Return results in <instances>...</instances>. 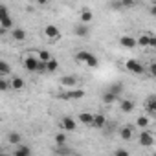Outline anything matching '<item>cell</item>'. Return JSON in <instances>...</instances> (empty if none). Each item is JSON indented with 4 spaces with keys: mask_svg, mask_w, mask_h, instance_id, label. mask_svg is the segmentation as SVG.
I'll return each instance as SVG.
<instances>
[{
    "mask_svg": "<svg viewBox=\"0 0 156 156\" xmlns=\"http://www.w3.org/2000/svg\"><path fill=\"white\" fill-rule=\"evenodd\" d=\"M119 44H121L123 48H127V50H132V48H136V39L130 37V35H123V37L119 39Z\"/></svg>",
    "mask_w": 156,
    "mask_h": 156,
    "instance_id": "cell-12",
    "label": "cell"
},
{
    "mask_svg": "<svg viewBox=\"0 0 156 156\" xmlns=\"http://www.w3.org/2000/svg\"><path fill=\"white\" fill-rule=\"evenodd\" d=\"M151 156H156V154H151Z\"/></svg>",
    "mask_w": 156,
    "mask_h": 156,
    "instance_id": "cell-35",
    "label": "cell"
},
{
    "mask_svg": "<svg viewBox=\"0 0 156 156\" xmlns=\"http://www.w3.org/2000/svg\"><path fill=\"white\" fill-rule=\"evenodd\" d=\"M147 110H149V116H154L156 114V98L154 96H151L147 99Z\"/></svg>",
    "mask_w": 156,
    "mask_h": 156,
    "instance_id": "cell-21",
    "label": "cell"
},
{
    "mask_svg": "<svg viewBox=\"0 0 156 156\" xmlns=\"http://www.w3.org/2000/svg\"><path fill=\"white\" fill-rule=\"evenodd\" d=\"M57 98L59 99H83L85 98V90L83 88H70V90L59 94Z\"/></svg>",
    "mask_w": 156,
    "mask_h": 156,
    "instance_id": "cell-3",
    "label": "cell"
},
{
    "mask_svg": "<svg viewBox=\"0 0 156 156\" xmlns=\"http://www.w3.org/2000/svg\"><path fill=\"white\" fill-rule=\"evenodd\" d=\"M6 90H9V81L0 77V92H6Z\"/></svg>",
    "mask_w": 156,
    "mask_h": 156,
    "instance_id": "cell-30",
    "label": "cell"
},
{
    "mask_svg": "<svg viewBox=\"0 0 156 156\" xmlns=\"http://www.w3.org/2000/svg\"><path fill=\"white\" fill-rule=\"evenodd\" d=\"M9 88H13V90L20 92V90H24V88H26V83H24L22 77L15 75V77H11V79H9Z\"/></svg>",
    "mask_w": 156,
    "mask_h": 156,
    "instance_id": "cell-9",
    "label": "cell"
},
{
    "mask_svg": "<svg viewBox=\"0 0 156 156\" xmlns=\"http://www.w3.org/2000/svg\"><path fill=\"white\" fill-rule=\"evenodd\" d=\"M61 87L70 90V88H75L77 87V77L75 75H62L61 77Z\"/></svg>",
    "mask_w": 156,
    "mask_h": 156,
    "instance_id": "cell-7",
    "label": "cell"
},
{
    "mask_svg": "<svg viewBox=\"0 0 156 156\" xmlns=\"http://www.w3.org/2000/svg\"><path fill=\"white\" fill-rule=\"evenodd\" d=\"M50 59H51V53H50L48 50H39V53H37V61H39V62L46 64Z\"/></svg>",
    "mask_w": 156,
    "mask_h": 156,
    "instance_id": "cell-19",
    "label": "cell"
},
{
    "mask_svg": "<svg viewBox=\"0 0 156 156\" xmlns=\"http://www.w3.org/2000/svg\"><path fill=\"white\" fill-rule=\"evenodd\" d=\"M11 37H13L17 42H22V41H26V30H22V28H13V30H11Z\"/></svg>",
    "mask_w": 156,
    "mask_h": 156,
    "instance_id": "cell-13",
    "label": "cell"
},
{
    "mask_svg": "<svg viewBox=\"0 0 156 156\" xmlns=\"http://www.w3.org/2000/svg\"><path fill=\"white\" fill-rule=\"evenodd\" d=\"M116 99H118V96H114V94L108 92V90L103 94V103H105V105H112V103H116Z\"/></svg>",
    "mask_w": 156,
    "mask_h": 156,
    "instance_id": "cell-25",
    "label": "cell"
},
{
    "mask_svg": "<svg viewBox=\"0 0 156 156\" xmlns=\"http://www.w3.org/2000/svg\"><path fill=\"white\" fill-rule=\"evenodd\" d=\"M121 90H123V85H121V83H114V85H110V88H108V92H112L114 96H119Z\"/></svg>",
    "mask_w": 156,
    "mask_h": 156,
    "instance_id": "cell-29",
    "label": "cell"
},
{
    "mask_svg": "<svg viewBox=\"0 0 156 156\" xmlns=\"http://www.w3.org/2000/svg\"><path fill=\"white\" fill-rule=\"evenodd\" d=\"M149 123H151V119L147 118V116H140L138 119H136V125L141 129V130H145V129H149Z\"/></svg>",
    "mask_w": 156,
    "mask_h": 156,
    "instance_id": "cell-23",
    "label": "cell"
},
{
    "mask_svg": "<svg viewBox=\"0 0 156 156\" xmlns=\"http://www.w3.org/2000/svg\"><path fill=\"white\" fill-rule=\"evenodd\" d=\"M0 151H2V147H0Z\"/></svg>",
    "mask_w": 156,
    "mask_h": 156,
    "instance_id": "cell-36",
    "label": "cell"
},
{
    "mask_svg": "<svg viewBox=\"0 0 156 156\" xmlns=\"http://www.w3.org/2000/svg\"><path fill=\"white\" fill-rule=\"evenodd\" d=\"M105 123H107V118H105V114H101V112H99V114H94V118H92V123H90V125H92L94 129H103V127H105Z\"/></svg>",
    "mask_w": 156,
    "mask_h": 156,
    "instance_id": "cell-11",
    "label": "cell"
},
{
    "mask_svg": "<svg viewBox=\"0 0 156 156\" xmlns=\"http://www.w3.org/2000/svg\"><path fill=\"white\" fill-rule=\"evenodd\" d=\"M88 31H90V28H88L87 24H77V26L73 28V33H75L77 37H87Z\"/></svg>",
    "mask_w": 156,
    "mask_h": 156,
    "instance_id": "cell-14",
    "label": "cell"
},
{
    "mask_svg": "<svg viewBox=\"0 0 156 156\" xmlns=\"http://www.w3.org/2000/svg\"><path fill=\"white\" fill-rule=\"evenodd\" d=\"M44 35H46L48 39H51V41H57L59 35H61V31H59V28H57L55 24H48V26L44 28Z\"/></svg>",
    "mask_w": 156,
    "mask_h": 156,
    "instance_id": "cell-10",
    "label": "cell"
},
{
    "mask_svg": "<svg viewBox=\"0 0 156 156\" xmlns=\"http://www.w3.org/2000/svg\"><path fill=\"white\" fill-rule=\"evenodd\" d=\"M149 73H151V75H156V64H154V62L149 66Z\"/></svg>",
    "mask_w": 156,
    "mask_h": 156,
    "instance_id": "cell-33",
    "label": "cell"
},
{
    "mask_svg": "<svg viewBox=\"0 0 156 156\" xmlns=\"http://www.w3.org/2000/svg\"><path fill=\"white\" fill-rule=\"evenodd\" d=\"M125 66H127V70L129 72H132L134 75H141V73H145L147 70H145V66L141 64V62H138L136 59H129L127 62H125Z\"/></svg>",
    "mask_w": 156,
    "mask_h": 156,
    "instance_id": "cell-4",
    "label": "cell"
},
{
    "mask_svg": "<svg viewBox=\"0 0 156 156\" xmlns=\"http://www.w3.org/2000/svg\"><path fill=\"white\" fill-rule=\"evenodd\" d=\"M75 59L79 61V62H85L88 68H98V66H99V61H98V57H96L94 53L87 51V50L77 51V53H75Z\"/></svg>",
    "mask_w": 156,
    "mask_h": 156,
    "instance_id": "cell-1",
    "label": "cell"
},
{
    "mask_svg": "<svg viewBox=\"0 0 156 156\" xmlns=\"http://www.w3.org/2000/svg\"><path fill=\"white\" fill-rule=\"evenodd\" d=\"M92 19H94V15H92L90 9H83V11H81V24H87V22H90Z\"/></svg>",
    "mask_w": 156,
    "mask_h": 156,
    "instance_id": "cell-26",
    "label": "cell"
},
{
    "mask_svg": "<svg viewBox=\"0 0 156 156\" xmlns=\"http://www.w3.org/2000/svg\"><path fill=\"white\" fill-rule=\"evenodd\" d=\"M0 156H8V154H6V152H2V151H0Z\"/></svg>",
    "mask_w": 156,
    "mask_h": 156,
    "instance_id": "cell-34",
    "label": "cell"
},
{
    "mask_svg": "<svg viewBox=\"0 0 156 156\" xmlns=\"http://www.w3.org/2000/svg\"><path fill=\"white\" fill-rule=\"evenodd\" d=\"M132 132H134L132 127H123L119 136H121V140H130V138H132Z\"/></svg>",
    "mask_w": 156,
    "mask_h": 156,
    "instance_id": "cell-28",
    "label": "cell"
},
{
    "mask_svg": "<svg viewBox=\"0 0 156 156\" xmlns=\"http://www.w3.org/2000/svg\"><path fill=\"white\" fill-rule=\"evenodd\" d=\"M138 44H140V46H143V48H145V46H149V33H141V35L136 39V46H138Z\"/></svg>",
    "mask_w": 156,
    "mask_h": 156,
    "instance_id": "cell-27",
    "label": "cell"
},
{
    "mask_svg": "<svg viewBox=\"0 0 156 156\" xmlns=\"http://www.w3.org/2000/svg\"><path fill=\"white\" fill-rule=\"evenodd\" d=\"M149 48H156V37L149 35Z\"/></svg>",
    "mask_w": 156,
    "mask_h": 156,
    "instance_id": "cell-32",
    "label": "cell"
},
{
    "mask_svg": "<svg viewBox=\"0 0 156 156\" xmlns=\"http://www.w3.org/2000/svg\"><path fill=\"white\" fill-rule=\"evenodd\" d=\"M44 66H46V73H53V72H57V68H59V61H57L55 57H51Z\"/></svg>",
    "mask_w": 156,
    "mask_h": 156,
    "instance_id": "cell-16",
    "label": "cell"
},
{
    "mask_svg": "<svg viewBox=\"0 0 156 156\" xmlns=\"http://www.w3.org/2000/svg\"><path fill=\"white\" fill-rule=\"evenodd\" d=\"M8 141H9L11 145H20L22 136H20L19 132H15V130H13V132H9V134H8Z\"/></svg>",
    "mask_w": 156,
    "mask_h": 156,
    "instance_id": "cell-20",
    "label": "cell"
},
{
    "mask_svg": "<svg viewBox=\"0 0 156 156\" xmlns=\"http://www.w3.org/2000/svg\"><path fill=\"white\" fill-rule=\"evenodd\" d=\"M119 108H121V112H125V114H130V112L134 110V101H132V99H125V101H121Z\"/></svg>",
    "mask_w": 156,
    "mask_h": 156,
    "instance_id": "cell-17",
    "label": "cell"
},
{
    "mask_svg": "<svg viewBox=\"0 0 156 156\" xmlns=\"http://www.w3.org/2000/svg\"><path fill=\"white\" fill-rule=\"evenodd\" d=\"M114 156H130V152L127 149H116L114 151Z\"/></svg>",
    "mask_w": 156,
    "mask_h": 156,
    "instance_id": "cell-31",
    "label": "cell"
},
{
    "mask_svg": "<svg viewBox=\"0 0 156 156\" xmlns=\"http://www.w3.org/2000/svg\"><path fill=\"white\" fill-rule=\"evenodd\" d=\"M61 127L64 129V132H73V130L77 129V121H75L73 118H70V116H64V118L61 119Z\"/></svg>",
    "mask_w": 156,
    "mask_h": 156,
    "instance_id": "cell-6",
    "label": "cell"
},
{
    "mask_svg": "<svg viewBox=\"0 0 156 156\" xmlns=\"http://www.w3.org/2000/svg\"><path fill=\"white\" fill-rule=\"evenodd\" d=\"M138 141H140V145H141V147H152V145H154V136L151 134V130H149V129H145V130H141V132H140Z\"/></svg>",
    "mask_w": 156,
    "mask_h": 156,
    "instance_id": "cell-5",
    "label": "cell"
},
{
    "mask_svg": "<svg viewBox=\"0 0 156 156\" xmlns=\"http://www.w3.org/2000/svg\"><path fill=\"white\" fill-rule=\"evenodd\" d=\"M39 61H37V57H33V55H28V57H24V68L28 70V72H37L39 70Z\"/></svg>",
    "mask_w": 156,
    "mask_h": 156,
    "instance_id": "cell-8",
    "label": "cell"
},
{
    "mask_svg": "<svg viewBox=\"0 0 156 156\" xmlns=\"http://www.w3.org/2000/svg\"><path fill=\"white\" fill-rule=\"evenodd\" d=\"M77 118H79V121H81L83 125H90V123H92V118H94V114H90V112H81L79 116H77Z\"/></svg>",
    "mask_w": 156,
    "mask_h": 156,
    "instance_id": "cell-22",
    "label": "cell"
},
{
    "mask_svg": "<svg viewBox=\"0 0 156 156\" xmlns=\"http://www.w3.org/2000/svg\"><path fill=\"white\" fill-rule=\"evenodd\" d=\"M0 28L2 30H13V19L9 17V11L6 6H0Z\"/></svg>",
    "mask_w": 156,
    "mask_h": 156,
    "instance_id": "cell-2",
    "label": "cell"
},
{
    "mask_svg": "<svg viewBox=\"0 0 156 156\" xmlns=\"http://www.w3.org/2000/svg\"><path fill=\"white\" fill-rule=\"evenodd\" d=\"M13 156H31V149L28 145H17V151L13 152Z\"/></svg>",
    "mask_w": 156,
    "mask_h": 156,
    "instance_id": "cell-15",
    "label": "cell"
},
{
    "mask_svg": "<svg viewBox=\"0 0 156 156\" xmlns=\"http://www.w3.org/2000/svg\"><path fill=\"white\" fill-rule=\"evenodd\" d=\"M53 141H55V145H57V147H64V145H66V141H68V134H66V132H59V134H55Z\"/></svg>",
    "mask_w": 156,
    "mask_h": 156,
    "instance_id": "cell-18",
    "label": "cell"
},
{
    "mask_svg": "<svg viewBox=\"0 0 156 156\" xmlns=\"http://www.w3.org/2000/svg\"><path fill=\"white\" fill-rule=\"evenodd\" d=\"M8 73H11V64L6 61H0V77H4Z\"/></svg>",
    "mask_w": 156,
    "mask_h": 156,
    "instance_id": "cell-24",
    "label": "cell"
}]
</instances>
